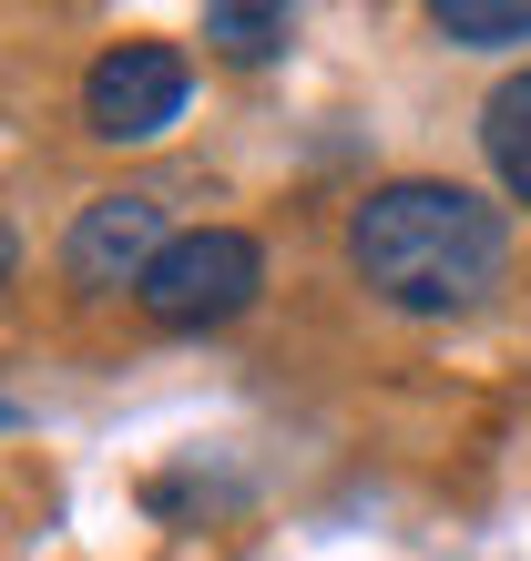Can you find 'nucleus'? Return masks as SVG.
<instances>
[{
    "mask_svg": "<svg viewBox=\"0 0 531 561\" xmlns=\"http://www.w3.org/2000/svg\"><path fill=\"white\" fill-rule=\"evenodd\" d=\"M348 276L398 317H460L511 276V225L450 174H388L348 205Z\"/></svg>",
    "mask_w": 531,
    "mask_h": 561,
    "instance_id": "obj_1",
    "label": "nucleus"
},
{
    "mask_svg": "<svg viewBox=\"0 0 531 561\" xmlns=\"http://www.w3.org/2000/svg\"><path fill=\"white\" fill-rule=\"evenodd\" d=\"M256 296H266V245L246 225H184V236L163 245V266L133 286V307H144V327H163V337H205V327H236Z\"/></svg>",
    "mask_w": 531,
    "mask_h": 561,
    "instance_id": "obj_2",
    "label": "nucleus"
},
{
    "mask_svg": "<svg viewBox=\"0 0 531 561\" xmlns=\"http://www.w3.org/2000/svg\"><path fill=\"white\" fill-rule=\"evenodd\" d=\"M194 103V61L174 42H154V31H133V42H103L82 61V134L92 144H163Z\"/></svg>",
    "mask_w": 531,
    "mask_h": 561,
    "instance_id": "obj_3",
    "label": "nucleus"
},
{
    "mask_svg": "<svg viewBox=\"0 0 531 561\" xmlns=\"http://www.w3.org/2000/svg\"><path fill=\"white\" fill-rule=\"evenodd\" d=\"M163 245H174L163 194L154 184H113V194H92V205L72 215V236H61V276H72V296H113V286H144L163 266Z\"/></svg>",
    "mask_w": 531,
    "mask_h": 561,
    "instance_id": "obj_4",
    "label": "nucleus"
},
{
    "mask_svg": "<svg viewBox=\"0 0 531 561\" xmlns=\"http://www.w3.org/2000/svg\"><path fill=\"white\" fill-rule=\"evenodd\" d=\"M205 51L236 61V72H266V61L296 51V11L286 0H205Z\"/></svg>",
    "mask_w": 531,
    "mask_h": 561,
    "instance_id": "obj_5",
    "label": "nucleus"
},
{
    "mask_svg": "<svg viewBox=\"0 0 531 561\" xmlns=\"http://www.w3.org/2000/svg\"><path fill=\"white\" fill-rule=\"evenodd\" d=\"M481 153H490V174H501L511 205H531V61L511 82H490V103H481Z\"/></svg>",
    "mask_w": 531,
    "mask_h": 561,
    "instance_id": "obj_6",
    "label": "nucleus"
},
{
    "mask_svg": "<svg viewBox=\"0 0 531 561\" xmlns=\"http://www.w3.org/2000/svg\"><path fill=\"white\" fill-rule=\"evenodd\" d=\"M429 31L450 51H521L531 42V0H429Z\"/></svg>",
    "mask_w": 531,
    "mask_h": 561,
    "instance_id": "obj_7",
    "label": "nucleus"
}]
</instances>
